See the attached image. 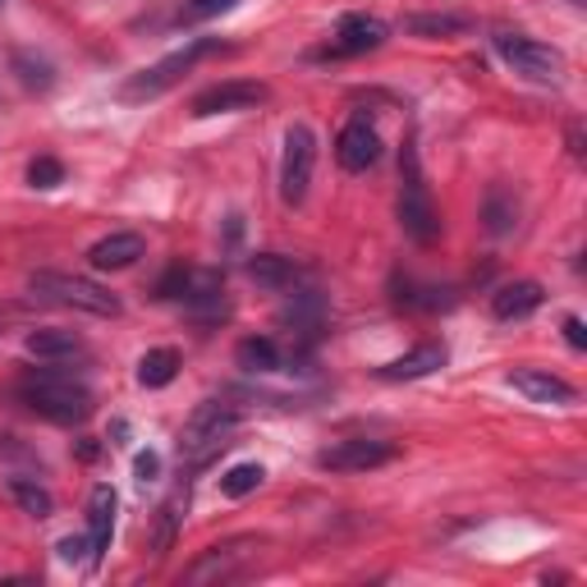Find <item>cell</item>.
I'll use <instances>...</instances> for the list:
<instances>
[{"mask_svg": "<svg viewBox=\"0 0 587 587\" xmlns=\"http://www.w3.org/2000/svg\"><path fill=\"white\" fill-rule=\"evenodd\" d=\"M55 551H60V560H70V565L97 560V555H92V542H87V537H65V542H60Z\"/></svg>", "mask_w": 587, "mask_h": 587, "instance_id": "cell-31", "label": "cell"}, {"mask_svg": "<svg viewBox=\"0 0 587 587\" xmlns=\"http://www.w3.org/2000/svg\"><path fill=\"white\" fill-rule=\"evenodd\" d=\"M234 363L243 367V373H281L285 367V354L281 345H275L271 335H249V339H239V349H234Z\"/></svg>", "mask_w": 587, "mask_h": 587, "instance_id": "cell-19", "label": "cell"}, {"mask_svg": "<svg viewBox=\"0 0 587 587\" xmlns=\"http://www.w3.org/2000/svg\"><path fill=\"white\" fill-rule=\"evenodd\" d=\"M74 450H78V459H83V463H92V459H97V454H102V446H97V441H92V437H83V441H78Z\"/></svg>", "mask_w": 587, "mask_h": 587, "instance_id": "cell-35", "label": "cell"}, {"mask_svg": "<svg viewBox=\"0 0 587 587\" xmlns=\"http://www.w3.org/2000/svg\"><path fill=\"white\" fill-rule=\"evenodd\" d=\"M437 367H446V349H441V345H431V339H427V345L409 349L405 358L386 363L377 377H381V381H418V377H431Z\"/></svg>", "mask_w": 587, "mask_h": 587, "instance_id": "cell-16", "label": "cell"}, {"mask_svg": "<svg viewBox=\"0 0 587 587\" xmlns=\"http://www.w3.org/2000/svg\"><path fill=\"white\" fill-rule=\"evenodd\" d=\"M115 491L106 482L92 486V496H87V542H92V555H102L111 546V528H115Z\"/></svg>", "mask_w": 587, "mask_h": 587, "instance_id": "cell-17", "label": "cell"}, {"mask_svg": "<svg viewBox=\"0 0 587 587\" xmlns=\"http://www.w3.org/2000/svg\"><path fill=\"white\" fill-rule=\"evenodd\" d=\"M134 473H138V482H157V473H161V454L143 450V454L134 459Z\"/></svg>", "mask_w": 587, "mask_h": 587, "instance_id": "cell-32", "label": "cell"}, {"mask_svg": "<svg viewBox=\"0 0 587 587\" xmlns=\"http://www.w3.org/2000/svg\"><path fill=\"white\" fill-rule=\"evenodd\" d=\"M28 184H33V189H55V184H65V166L55 157H38L28 166Z\"/></svg>", "mask_w": 587, "mask_h": 587, "instance_id": "cell-29", "label": "cell"}, {"mask_svg": "<svg viewBox=\"0 0 587 587\" xmlns=\"http://www.w3.org/2000/svg\"><path fill=\"white\" fill-rule=\"evenodd\" d=\"M565 339L574 349H587V331H583V322L578 317H565Z\"/></svg>", "mask_w": 587, "mask_h": 587, "instance_id": "cell-33", "label": "cell"}, {"mask_svg": "<svg viewBox=\"0 0 587 587\" xmlns=\"http://www.w3.org/2000/svg\"><path fill=\"white\" fill-rule=\"evenodd\" d=\"M6 486H10V496H14V505H19L23 514H33V518H51L55 501H51V491H46V486H38L33 478H10Z\"/></svg>", "mask_w": 587, "mask_h": 587, "instance_id": "cell-23", "label": "cell"}, {"mask_svg": "<svg viewBox=\"0 0 587 587\" xmlns=\"http://www.w3.org/2000/svg\"><path fill=\"white\" fill-rule=\"evenodd\" d=\"M239 427V409L221 405V399H207V405H198L189 413V422H184V437H179V454L189 463H207L216 450H226L230 437Z\"/></svg>", "mask_w": 587, "mask_h": 587, "instance_id": "cell-4", "label": "cell"}, {"mask_svg": "<svg viewBox=\"0 0 587 587\" xmlns=\"http://www.w3.org/2000/svg\"><path fill=\"white\" fill-rule=\"evenodd\" d=\"M386 38H390V28L377 14H345L339 28H335V42L322 55H335V60L339 55H367V51L386 46Z\"/></svg>", "mask_w": 587, "mask_h": 587, "instance_id": "cell-10", "label": "cell"}, {"mask_svg": "<svg viewBox=\"0 0 587 587\" xmlns=\"http://www.w3.org/2000/svg\"><path fill=\"white\" fill-rule=\"evenodd\" d=\"M266 482V469L262 463H234V469L221 478V491L230 501H243V496H253V491Z\"/></svg>", "mask_w": 587, "mask_h": 587, "instance_id": "cell-27", "label": "cell"}, {"mask_svg": "<svg viewBox=\"0 0 587 587\" xmlns=\"http://www.w3.org/2000/svg\"><path fill=\"white\" fill-rule=\"evenodd\" d=\"M281 322L285 326H294V331H303V335H313L317 326H322V298L317 294H298L285 313H281Z\"/></svg>", "mask_w": 587, "mask_h": 587, "instance_id": "cell-28", "label": "cell"}, {"mask_svg": "<svg viewBox=\"0 0 587 587\" xmlns=\"http://www.w3.org/2000/svg\"><path fill=\"white\" fill-rule=\"evenodd\" d=\"M189 266H170L161 281H157V298H184V290H189Z\"/></svg>", "mask_w": 587, "mask_h": 587, "instance_id": "cell-30", "label": "cell"}, {"mask_svg": "<svg viewBox=\"0 0 587 587\" xmlns=\"http://www.w3.org/2000/svg\"><path fill=\"white\" fill-rule=\"evenodd\" d=\"M184 505H189V496L179 491L175 501H166L157 510V537H151V551H157V555H166L175 546V533H179V523H184Z\"/></svg>", "mask_w": 587, "mask_h": 587, "instance_id": "cell-26", "label": "cell"}, {"mask_svg": "<svg viewBox=\"0 0 587 587\" xmlns=\"http://www.w3.org/2000/svg\"><path fill=\"white\" fill-rule=\"evenodd\" d=\"M266 102V83L258 78H230V83H216L207 92H198L189 115L207 119V115H234V111H258Z\"/></svg>", "mask_w": 587, "mask_h": 587, "instance_id": "cell-9", "label": "cell"}, {"mask_svg": "<svg viewBox=\"0 0 587 587\" xmlns=\"http://www.w3.org/2000/svg\"><path fill=\"white\" fill-rule=\"evenodd\" d=\"M491 46H496L505 65H514L523 78L555 83V78L565 74L560 51H551L546 42H533V38H523V33H510V28H496V38H491Z\"/></svg>", "mask_w": 587, "mask_h": 587, "instance_id": "cell-6", "label": "cell"}, {"mask_svg": "<svg viewBox=\"0 0 587 587\" xmlns=\"http://www.w3.org/2000/svg\"><path fill=\"white\" fill-rule=\"evenodd\" d=\"M399 226L413 243H437L441 234V216H437V202L427 193V179H422V166H418V147L405 143V157H399Z\"/></svg>", "mask_w": 587, "mask_h": 587, "instance_id": "cell-3", "label": "cell"}, {"mask_svg": "<svg viewBox=\"0 0 587 587\" xmlns=\"http://www.w3.org/2000/svg\"><path fill=\"white\" fill-rule=\"evenodd\" d=\"M19 399L28 409H33L38 418L55 422V427H78L92 418V390L70 381L65 373H55V367H46V373H28L19 381Z\"/></svg>", "mask_w": 587, "mask_h": 587, "instance_id": "cell-1", "label": "cell"}, {"mask_svg": "<svg viewBox=\"0 0 587 587\" xmlns=\"http://www.w3.org/2000/svg\"><path fill=\"white\" fill-rule=\"evenodd\" d=\"M175 377H179V354H175V349H147V354L138 358V386L161 390V386H170Z\"/></svg>", "mask_w": 587, "mask_h": 587, "instance_id": "cell-21", "label": "cell"}, {"mask_svg": "<svg viewBox=\"0 0 587 587\" xmlns=\"http://www.w3.org/2000/svg\"><path fill=\"white\" fill-rule=\"evenodd\" d=\"M313 166H317V134L307 129V125H290V134H285V157H281V198L290 207H298L307 198Z\"/></svg>", "mask_w": 587, "mask_h": 587, "instance_id": "cell-7", "label": "cell"}, {"mask_svg": "<svg viewBox=\"0 0 587 587\" xmlns=\"http://www.w3.org/2000/svg\"><path fill=\"white\" fill-rule=\"evenodd\" d=\"M510 386L518 395H528L533 405H574V386L565 377L546 373V367H514L510 373Z\"/></svg>", "mask_w": 587, "mask_h": 587, "instance_id": "cell-13", "label": "cell"}, {"mask_svg": "<svg viewBox=\"0 0 587 587\" xmlns=\"http://www.w3.org/2000/svg\"><path fill=\"white\" fill-rule=\"evenodd\" d=\"M28 294L42 303H55V307H74V313H92V317L125 313L119 294H111L106 285L87 281V275H74V271H33L28 275Z\"/></svg>", "mask_w": 587, "mask_h": 587, "instance_id": "cell-2", "label": "cell"}, {"mask_svg": "<svg viewBox=\"0 0 587 587\" xmlns=\"http://www.w3.org/2000/svg\"><path fill=\"white\" fill-rule=\"evenodd\" d=\"M482 221H486L491 234H510V230L518 226V207H514V198H510L505 189H491L486 202H482Z\"/></svg>", "mask_w": 587, "mask_h": 587, "instance_id": "cell-25", "label": "cell"}, {"mask_svg": "<svg viewBox=\"0 0 587 587\" xmlns=\"http://www.w3.org/2000/svg\"><path fill=\"white\" fill-rule=\"evenodd\" d=\"M542 303H546V290L537 281H514V285H501L491 294V313L501 322H523V317H533Z\"/></svg>", "mask_w": 587, "mask_h": 587, "instance_id": "cell-15", "label": "cell"}, {"mask_svg": "<svg viewBox=\"0 0 587 587\" xmlns=\"http://www.w3.org/2000/svg\"><path fill=\"white\" fill-rule=\"evenodd\" d=\"M249 281L253 285H262V290H271V294H285V290H294L298 285V266H294V258H281V253H258V258H249Z\"/></svg>", "mask_w": 587, "mask_h": 587, "instance_id": "cell-18", "label": "cell"}, {"mask_svg": "<svg viewBox=\"0 0 587 587\" xmlns=\"http://www.w3.org/2000/svg\"><path fill=\"white\" fill-rule=\"evenodd\" d=\"M0 6H6V0H0Z\"/></svg>", "mask_w": 587, "mask_h": 587, "instance_id": "cell-38", "label": "cell"}, {"mask_svg": "<svg viewBox=\"0 0 587 587\" xmlns=\"http://www.w3.org/2000/svg\"><path fill=\"white\" fill-rule=\"evenodd\" d=\"M574 6H587V0H574Z\"/></svg>", "mask_w": 587, "mask_h": 587, "instance_id": "cell-37", "label": "cell"}, {"mask_svg": "<svg viewBox=\"0 0 587 587\" xmlns=\"http://www.w3.org/2000/svg\"><path fill=\"white\" fill-rule=\"evenodd\" d=\"M23 345H28L33 358H46V363H65V358L83 354V339L74 331H33Z\"/></svg>", "mask_w": 587, "mask_h": 587, "instance_id": "cell-20", "label": "cell"}, {"mask_svg": "<svg viewBox=\"0 0 587 587\" xmlns=\"http://www.w3.org/2000/svg\"><path fill=\"white\" fill-rule=\"evenodd\" d=\"M234 0H193V14H216V10H230Z\"/></svg>", "mask_w": 587, "mask_h": 587, "instance_id": "cell-34", "label": "cell"}, {"mask_svg": "<svg viewBox=\"0 0 587 587\" xmlns=\"http://www.w3.org/2000/svg\"><path fill=\"white\" fill-rule=\"evenodd\" d=\"M399 450L390 441H367V437H349V441H335L317 454V469L326 473H373L381 463H390Z\"/></svg>", "mask_w": 587, "mask_h": 587, "instance_id": "cell-8", "label": "cell"}, {"mask_svg": "<svg viewBox=\"0 0 587 587\" xmlns=\"http://www.w3.org/2000/svg\"><path fill=\"white\" fill-rule=\"evenodd\" d=\"M405 33L409 38H459V33H469V19L463 14H409Z\"/></svg>", "mask_w": 587, "mask_h": 587, "instance_id": "cell-22", "label": "cell"}, {"mask_svg": "<svg viewBox=\"0 0 587 587\" xmlns=\"http://www.w3.org/2000/svg\"><path fill=\"white\" fill-rule=\"evenodd\" d=\"M569 151H574V157H583V129L578 125H569Z\"/></svg>", "mask_w": 587, "mask_h": 587, "instance_id": "cell-36", "label": "cell"}, {"mask_svg": "<svg viewBox=\"0 0 587 587\" xmlns=\"http://www.w3.org/2000/svg\"><path fill=\"white\" fill-rule=\"evenodd\" d=\"M258 551V542L253 537H234V542H226V546H211L207 555H198V560L184 569V583H216V578H230L249 555Z\"/></svg>", "mask_w": 587, "mask_h": 587, "instance_id": "cell-12", "label": "cell"}, {"mask_svg": "<svg viewBox=\"0 0 587 587\" xmlns=\"http://www.w3.org/2000/svg\"><path fill=\"white\" fill-rule=\"evenodd\" d=\"M335 161L345 166L349 175L373 170L381 161V138H377V129L367 125V119H349V125L339 129V138H335Z\"/></svg>", "mask_w": 587, "mask_h": 587, "instance_id": "cell-11", "label": "cell"}, {"mask_svg": "<svg viewBox=\"0 0 587 587\" xmlns=\"http://www.w3.org/2000/svg\"><path fill=\"white\" fill-rule=\"evenodd\" d=\"M10 70L19 74V83H23L28 92H46V87L55 83V70H51V60H42V55H33V51H14Z\"/></svg>", "mask_w": 587, "mask_h": 587, "instance_id": "cell-24", "label": "cell"}, {"mask_svg": "<svg viewBox=\"0 0 587 587\" xmlns=\"http://www.w3.org/2000/svg\"><path fill=\"white\" fill-rule=\"evenodd\" d=\"M143 253H147L143 234L115 230V234H106V239L92 243V249H87V262H92V271H125V266H134Z\"/></svg>", "mask_w": 587, "mask_h": 587, "instance_id": "cell-14", "label": "cell"}, {"mask_svg": "<svg viewBox=\"0 0 587 587\" xmlns=\"http://www.w3.org/2000/svg\"><path fill=\"white\" fill-rule=\"evenodd\" d=\"M216 51H226L216 38H198V42H189L184 51H170V55H166V60H157L151 70L134 74V78L125 83V92H119V97H125V102H151V97H161V92H170L184 74H189V70L198 65L202 55H216Z\"/></svg>", "mask_w": 587, "mask_h": 587, "instance_id": "cell-5", "label": "cell"}]
</instances>
